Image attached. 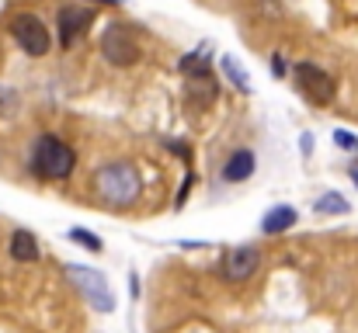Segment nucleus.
Returning <instances> with one entry per match:
<instances>
[{
  "mask_svg": "<svg viewBox=\"0 0 358 333\" xmlns=\"http://www.w3.org/2000/svg\"><path fill=\"white\" fill-rule=\"evenodd\" d=\"M296 209H289V205H278V209H271L264 222H261V229L268 232V236H278V232H285V229H292L296 225Z\"/></svg>",
  "mask_w": 358,
  "mask_h": 333,
  "instance_id": "obj_10",
  "label": "nucleus"
},
{
  "mask_svg": "<svg viewBox=\"0 0 358 333\" xmlns=\"http://www.w3.org/2000/svg\"><path fill=\"white\" fill-rule=\"evenodd\" d=\"M355 184H358V170H355Z\"/></svg>",
  "mask_w": 358,
  "mask_h": 333,
  "instance_id": "obj_21",
  "label": "nucleus"
},
{
  "mask_svg": "<svg viewBox=\"0 0 358 333\" xmlns=\"http://www.w3.org/2000/svg\"><path fill=\"white\" fill-rule=\"evenodd\" d=\"M91 3H119V0H91Z\"/></svg>",
  "mask_w": 358,
  "mask_h": 333,
  "instance_id": "obj_20",
  "label": "nucleus"
},
{
  "mask_svg": "<svg viewBox=\"0 0 358 333\" xmlns=\"http://www.w3.org/2000/svg\"><path fill=\"white\" fill-rule=\"evenodd\" d=\"M66 236H70L73 243H80L84 250H91V253H101V250H105V243H101L94 232H87V229H70Z\"/></svg>",
  "mask_w": 358,
  "mask_h": 333,
  "instance_id": "obj_15",
  "label": "nucleus"
},
{
  "mask_svg": "<svg viewBox=\"0 0 358 333\" xmlns=\"http://www.w3.org/2000/svg\"><path fill=\"white\" fill-rule=\"evenodd\" d=\"M254 153L250 149H237L230 160H227V167H223V181H230V184H240V181H247L250 174H254Z\"/></svg>",
  "mask_w": 358,
  "mask_h": 333,
  "instance_id": "obj_9",
  "label": "nucleus"
},
{
  "mask_svg": "<svg viewBox=\"0 0 358 333\" xmlns=\"http://www.w3.org/2000/svg\"><path fill=\"white\" fill-rule=\"evenodd\" d=\"M320 216H345L348 212V202L338 195V191H327L324 198H317V205H313Z\"/></svg>",
  "mask_w": 358,
  "mask_h": 333,
  "instance_id": "obj_14",
  "label": "nucleus"
},
{
  "mask_svg": "<svg viewBox=\"0 0 358 333\" xmlns=\"http://www.w3.org/2000/svg\"><path fill=\"white\" fill-rule=\"evenodd\" d=\"M292 80H296V91L310 101V105H331L334 101V94H338V87H334V80L320 70V66H313V63H296L292 66Z\"/></svg>",
  "mask_w": 358,
  "mask_h": 333,
  "instance_id": "obj_5",
  "label": "nucleus"
},
{
  "mask_svg": "<svg viewBox=\"0 0 358 333\" xmlns=\"http://www.w3.org/2000/svg\"><path fill=\"white\" fill-rule=\"evenodd\" d=\"M31 167L45 181H66L77 167V153L56 135H38V142L31 149Z\"/></svg>",
  "mask_w": 358,
  "mask_h": 333,
  "instance_id": "obj_2",
  "label": "nucleus"
},
{
  "mask_svg": "<svg viewBox=\"0 0 358 333\" xmlns=\"http://www.w3.org/2000/svg\"><path fill=\"white\" fill-rule=\"evenodd\" d=\"M91 21H94V7H87V3H66V7H59V14H56V28H59V42H63V49H73V42H80L84 38V31L91 28Z\"/></svg>",
  "mask_w": 358,
  "mask_h": 333,
  "instance_id": "obj_7",
  "label": "nucleus"
},
{
  "mask_svg": "<svg viewBox=\"0 0 358 333\" xmlns=\"http://www.w3.org/2000/svg\"><path fill=\"white\" fill-rule=\"evenodd\" d=\"M257 264H261L257 246H250V243L234 246V250H227V257H223V278H227V281H247V278H254Z\"/></svg>",
  "mask_w": 358,
  "mask_h": 333,
  "instance_id": "obj_8",
  "label": "nucleus"
},
{
  "mask_svg": "<svg viewBox=\"0 0 358 333\" xmlns=\"http://www.w3.org/2000/svg\"><path fill=\"white\" fill-rule=\"evenodd\" d=\"M10 35H14V42L21 45V52L31 56V59H42V56L49 52V45H52V35H49L45 21H42L38 14H28V10L10 21Z\"/></svg>",
  "mask_w": 358,
  "mask_h": 333,
  "instance_id": "obj_4",
  "label": "nucleus"
},
{
  "mask_svg": "<svg viewBox=\"0 0 358 333\" xmlns=\"http://www.w3.org/2000/svg\"><path fill=\"white\" fill-rule=\"evenodd\" d=\"M167 146H171V149H174L178 156H185V160L192 156V153H188V146H181V142H171V139H167Z\"/></svg>",
  "mask_w": 358,
  "mask_h": 333,
  "instance_id": "obj_19",
  "label": "nucleus"
},
{
  "mask_svg": "<svg viewBox=\"0 0 358 333\" xmlns=\"http://www.w3.org/2000/svg\"><path fill=\"white\" fill-rule=\"evenodd\" d=\"M10 111H17V94L10 87H0V118H7Z\"/></svg>",
  "mask_w": 358,
  "mask_h": 333,
  "instance_id": "obj_17",
  "label": "nucleus"
},
{
  "mask_svg": "<svg viewBox=\"0 0 358 333\" xmlns=\"http://www.w3.org/2000/svg\"><path fill=\"white\" fill-rule=\"evenodd\" d=\"M94 188H98V195H101L108 205L122 209V205H132V202L139 198V191H143V177H139V170H136L132 163L115 160V163H108V167L98 170Z\"/></svg>",
  "mask_w": 358,
  "mask_h": 333,
  "instance_id": "obj_1",
  "label": "nucleus"
},
{
  "mask_svg": "<svg viewBox=\"0 0 358 333\" xmlns=\"http://www.w3.org/2000/svg\"><path fill=\"white\" fill-rule=\"evenodd\" d=\"M223 73H227V77L237 84L240 91H250V77H247V70H243V66H237L230 56H223Z\"/></svg>",
  "mask_w": 358,
  "mask_h": 333,
  "instance_id": "obj_16",
  "label": "nucleus"
},
{
  "mask_svg": "<svg viewBox=\"0 0 358 333\" xmlns=\"http://www.w3.org/2000/svg\"><path fill=\"white\" fill-rule=\"evenodd\" d=\"M334 139H338V146H341V149H352V153L358 149V139L348 132V128H338V132H334Z\"/></svg>",
  "mask_w": 358,
  "mask_h": 333,
  "instance_id": "obj_18",
  "label": "nucleus"
},
{
  "mask_svg": "<svg viewBox=\"0 0 358 333\" xmlns=\"http://www.w3.org/2000/svg\"><path fill=\"white\" fill-rule=\"evenodd\" d=\"M188 101H192L195 108L213 105V101H216V80H213V77H195V80L188 84Z\"/></svg>",
  "mask_w": 358,
  "mask_h": 333,
  "instance_id": "obj_12",
  "label": "nucleus"
},
{
  "mask_svg": "<svg viewBox=\"0 0 358 333\" xmlns=\"http://www.w3.org/2000/svg\"><path fill=\"white\" fill-rule=\"evenodd\" d=\"M66 278L80 288V295H84L94 309H101V313H112V309H115V292H112V285L105 281L101 271L84 267V264H70V267H66Z\"/></svg>",
  "mask_w": 358,
  "mask_h": 333,
  "instance_id": "obj_3",
  "label": "nucleus"
},
{
  "mask_svg": "<svg viewBox=\"0 0 358 333\" xmlns=\"http://www.w3.org/2000/svg\"><path fill=\"white\" fill-rule=\"evenodd\" d=\"M178 70L185 73V77H213V56L209 52H192V56H185L181 63H178Z\"/></svg>",
  "mask_w": 358,
  "mask_h": 333,
  "instance_id": "obj_13",
  "label": "nucleus"
},
{
  "mask_svg": "<svg viewBox=\"0 0 358 333\" xmlns=\"http://www.w3.org/2000/svg\"><path fill=\"white\" fill-rule=\"evenodd\" d=\"M10 257L14 260H38V239L28 229H17L10 236Z\"/></svg>",
  "mask_w": 358,
  "mask_h": 333,
  "instance_id": "obj_11",
  "label": "nucleus"
},
{
  "mask_svg": "<svg viewBox=\"0 0 358 333\" xmlns=\"http://www.w3.org/2000/svg\"><path fill=\"white\" fill-rule=\"evenodd\" d=\"M101 56H105L112 66H132V63H139L143 49H139L136 35H132L125 24H108V28L101 31Z\"/></svg>",
  "mask_w": 358,
  "mask_h": 333,
  "instance_id": "obj_6",
  "label": "nucleus"
}]
</instances>
